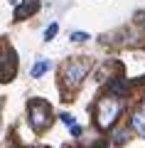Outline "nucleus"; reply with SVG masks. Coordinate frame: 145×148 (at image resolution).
<instances>
[{"label":"nucleus","instance_id":"1a4fd4ad","mask_svg":"<svg viewBox=\"0 0 145 148\" xmlns=\"http://www.w3.org/2000/svg\"><path fill=\"white\" fill-rule=\"evenodd\" d=\"M57 30H59V25H57V22H52V25L47 27V32H44V42H52V40H54V35H57Z\"/></svg>","mask_w":145,"mask_h":148},{"label":"nucleus","instance_id":"7ed1b4c3","mask_svg":"<svg viewBox=\"0 0 145 148\" xmlns=\"http://www.w3.org/2000/svg\"><path fill=\"white\" fill-rule=\"evenodd\" d=\"M88 72V62H79V59H71V62H67V67H64L62 77H64V84L69 86V89H74V86H79L84 82V77H86Z\"/></svg>","mask_w":145,"mask_h":148},{"label":"nucleus","instance_id":"0eeeda50","mask_svg":"<svg viewBox=\"0 0 145 148\" xmlns=\"http://www.w3.org/2000/svg\"><path fill=\"white\" fill-rule=\"evenodd\" d=\"M125 91H128V82H125L123 77H116L108 84V94H113V96H123Z\"/></svg>","mask_w":145,"mask_h":148},{"label":"nucleus","instance_id":"20e7f679","mask_svg":"<svg viewBox=\"0 0 145 148\" xmlns=\"http://www.w3.org/2000/svg\"><path fill=\"white\" fill-rule=\"evenodd\" d=\"M15 67H17V57L7 45L0 47V82H10L15 77Z\"/></svg>","mask_w":145,"mask_h":148},{"label":"nucleus","instance_id":"f03ea898","mask_svg":"<svg viewBox=\"0 0 145 148\" xmlns=\"http://www.w3.org/2000/svg\"><path fill=\"white\" fill-rule=\"evenodd\" d=\"M27 114H30V123H32L35 131L47 128V126H49V121H52V109H49V104H47L44 99H32Z\"/></svg>","mask_w":145,"mask_h":148},{"label":"nucleus","instance_id":"f257e3e1","mask_svg":"<svg viewBox=\"0 0 145 148\" xmlns=\"http://www.w3.org/2000/svg\"><path fill=\"white\" fill-rule=\"evenodd\" d=\"M120 111H123V101L113 94H106L103 99H99L96 104V126L99 128H111L116 121H118Z\"/></svg>","mask_w":145,"mask_h":148},{"label":"nucleus","instance_id":"9d476101","mask_svg":"<svg viewBox=\"0 0 145 148\" xmlns=\"http://www.w3.org/2000/svg\"><path fill=\"white\" fill-rule=\"evenodd\" d=\"M71 40H74V42H86L88 35H86V32H71Z\"/></svg>","mask_w":145,"mask_h":148},{"label":"nucleus","instance_id":"39448f33","mask_svg":"<svg viewBox=\"0 0 145 148\" xmlns=\"http://www.w3.org/2000/svg\"><path fill=\"white\" fill-rule=\"evenodd\" d=\"M130 128H133L138 136H145V106L133 111V116H130Z\"/></svg>","mask_w":145,"mask_h":148},{"label":"nucleus","instance_id":"9b49d317","mask_svg":"<svg viewBox=\"0 0 145 148\" xmlns=\"http://www.w3.org/2000/svg\"><path fill=\"white\" fill-rule=\"evenodd\" d=\"M59 116H62V121L67 123V126H74V119L69 116V114H59Z\"/></svg>","mask_w":145,"mask_h":148},{"label":"nucleus","instance_id":"423d86ee","mask_svg":"<svg viewBox=\"0 0 145 148\" xmlns=\"http://www.w3.org/2000/svg\"><path fill=\"white\" fill-rule=\"evenodd\" d=\"M39 10V0H25L20 8L15 10V20H25V17H30L32 12Z\"/></svg>","mask_w":145,"mask_h":148},{"label":"nucleus","instance_id":"6e6552de","mask_svg":"<svg viewBox=\"0 0 145 148\" xmlns=\"http://www.w3.org/2000/svg\"><path fill=\"white\" fill-rule=\"evenodd\" d=\"M47 69H49V62H47V59H42V62H37L35 67H32V72H30V77H35V79H39L42 74L47 72Z\"/></svg>","mask_w":145,"mask_h":148}]
</instances>
